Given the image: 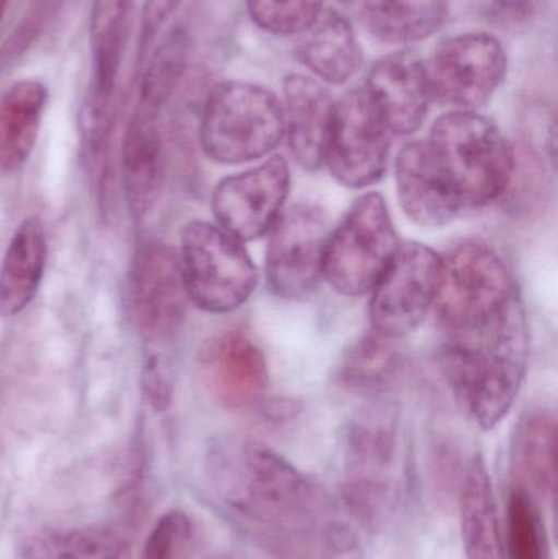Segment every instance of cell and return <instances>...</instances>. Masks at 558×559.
<instances>
[{"label":"cell","instance_id":"cell-1","mask_svg":"<svg viewBox=\"0 0 558 559\" xmlns=\"http://www.w3.org/2000/svg\"><path fill=\"white\" fill-rule=\"evenodd\" d=\"M216 486L233 518L285 557L310 559L318 550L351 547L328 496L264 443H242L219 468Z\"/></svg>","mask_w":558,"mask_h":559},{"label":"cell","instance_id":"cell-2","mask_svg":"<svg viewBox=\"0 0 558 559\" xmlns=\"http://www.w3.org/2000/svg\"><path fill=\"white\" fill-rule=\"evenodd\" d=\"M527 341L523 309L507 322L472 335L446 338L441 370L465 416L490 430L510 413L526 373Z\"/></svg>","mask_w":558,"mask_h":559},{"label":"cell","instance_id":"cell-3","mask_svg":"<svg viewBox=\"0 0 558 559\" xmlns=\"http://www.w3.org/2000/svg\"><path fill=\"white\" fill-rule=\"evenodd\" d=\"M461 209H480L507 193L517 153L500 128L474 110L442 115L428 140Z\"/></svg>","mask_w":558,"mask_h":559},{"label":"cell","instance_id":"cell-4","mask_svg":"<svg viewBox=\"0 0 558 559\" xmlns=\"http://www.w3.org/2000/svg\"><path fill=\"white\" fill-rule=\"evenodd\" d=\"M441 261L432 306L446 338L491 331L521 308L503 259L485 242H462Z\"/></svg>","mask_w":558,"mask_h":559},{"label":"cell","instance_id":"cell-5","mask_svg":"<svg viewBox=\"0 0 558 559\" xmlns=\"http://www.w3.org/2000/svg\"><path fill=\"white\" fill-rule=\"evenodd\" d=\"M284 107L262 85L223 81L213 85L200 120V146L218 164L262 159L284 138Z\"/></svg>","mask_w":558,"mask_h":559},{"label":"cell","instance_id":"cell-6","mask_svg":"<svg viewBox=\"0 0 558 559\" xmlns=\"http://www.w3.org/2000/svg\"><path fill=\"white\" fill-rule=\"evenodd\" d=\"M399 429V406L377 401L354 416L344 433L343 498L351 514L367 527L383 524L395 504L392 472Z\"/></svg>","mask_w":558,"mask_h":559},{"label":"cell","instance_id":"cell-7","mask_svg":"<svg viewBox=\"0 0 558 559\" xmlns=\"http://www.w3.org/2000/svg\"><path fill=\"white\" fill-rule=\"evenodd\" d=\"M179 259L189 301L202 311H235L258 285V271L245 246L219 226L205 222L187 225Z\"/></svg>","mask_w":558,"mask_h":559},{"label":"cell","instance_id":"cell-8","mask_svg":"<svg viewBox=\"0 0 558 559\" xmlns=\"http://www.w3.org/2000/svg\"><path fill=\"white\" fill-rule=\"evenodd\" d=\"M399 246L385 200L379 193H366L328 236L323 277L341 295L369 293Z\"/></svg>","mask_w":558,"mask_h":559},{"label":"cell","instance_id":"cell-9","mask_svg":"<svg viewBox=\"0 0 558 559\" xmlns=\"http://www.w3.org/2000/svg\"><path fill=\"white\" fill-rule=\"evenodd\" d=\"M425 66L431 98L458 110H474L500 87L508 58L495 36L464 33L444 39Z\"/></svg>","mask_w":558,"mask_h":559},{"label":"cell","instance_id":"cell-10","mask_svg":"<svg viewBox=\"0 0 558 559\" xmlns=\"http://www.w3.org/2000/svg\"><path fill=\"white\" fill-rule=\"evenodd\" d=\"M390 131L366 88H353L334 102L324 163L349 189L373 186L385 174Z\"/></svg>","mask_w":558,"mask_h":559},{"label":"cell","instance_id":"cell-11","mask_svg":"<svg viewBox=\"0 0 558 559\" xmlns=\"http://www.w3.org/2000/svg\"><path fill=\"white\" fill-rule=\"evenodd\" d=\"M441 258L419 242L400 245L370 298L373 329L390 338L415 331L435 305Z\"/></svg>","mask_w":558,"mask_h":559},{"label":"cell","instance_id":"cell-12","mask_svg":"<svg viewBox=\"0 0 558 559\" xmlns=\"http://www.w3.org/2000/svg\"><path fill=\"white\" fill-rule=\"evenodd\" d=\"M269 233V286L281 298H307L323 277L324 248L331 233L328 216L318 206L300 203L281 213Z\"/></svg>","mask_w":558,"mask_h":559},{"label":"cell","instance_id":"cell-13","mask_svg":"<svg viewBox=\"0 0 558 559\" xmlns=\"http://www.w3.org/2000/svg\"><path fill=\"white\" fill-rule=\"evenodd\" d=\"M187 302L179 254L164 242L141 245L131 262L130 305L143 337L170 341L186 319Z\"/></svg>","mask_w":558,"mask_h":559},{"label":"cell","instance_id":"cell-14","mask_svg":"<svg viewBox=\"0 0 558 559\" xmlns=\"http://www.w3.org/2000/svg\"><path fill=\"white\" fill-rule=\"evenodd\" d=\"M290 192V169L282 157L226 177L213 192L216 222L233 238L252 241L271 231Z\"/></svg>","mask_w":558,"mask_h":559},{"label":"cell","instance_id":"cell-15","mask_svg":"<svg viewBox=\"0 0 558 559\" xmlns=\"http://www.w3.org/2000/svg\"><path fill=\"white\" fill-rule=\"evenodd\" d=\"M136 0H94L91 39V81L82 105L81 120L95 127L115 123L118 75L130 41Z\"/></svg>","mask_w":558,"mask_h":559},{"label":"cell","instance_id":"cell-16","mask_svg":"<svg viewBox=\"0 0 558 559\" xmlns=\"http://www.w3.org/2000/svg\"><path fill=\"white\" fill-rule=\"evenodd\" d=\"M366 91L390 133L412 134L425 123L431 95L418 52L405 49L380 59Z\"/></svg>","mask_w":558,"mask_h":559},{"label":"cell","instance_id":"cell-17","mask_svg":"<svg viewBox=\"0 0 558 559\" xmlns=\"http://www.w3.org/2000/svg\"><path fill=\"white\" fill-rule=\"evenodd\" d=\"M161 115L136 104L124 131L121 146V177L128 210L134 219H143L156 205L166 174Z\"/></svg>","mask_w":558,"mask_h":559},{"label":"cell","instance_id":"cell-18","mask_svg":"<svg viewBox=\"0 0 558 559\" xmlns=\"http://www.w3.org/2000/svg\"><path fill=\"white\" fill-rule=\"evenodd\" d=\"M396 189L406 215L425 228H441L461 212L428 141L405 144L396 156Z\"/></svg>","mask_w":558,"mask_h":559},{"label":"cell","instance_id":"cell-19","mask_svg":"<svg viewBox=\"0 0 558 559\" xmlns=\"http://www.w3.org/2000/svg\"><path fill=\"white\" fill-rule=\"evenodd\" d=\"M284 134L292 157L304 169H320L334 111L330 91L310 75L288 74L284 79Z\"/></svg>","mask_w":558,"mask_h":559},{"label":"cell","instance_id":"cell-20","mask_svg":"<svg viewBox=\"0 0 558 559\" xmlns=\"http://www.w3.org/2000/svg\"><path fill=\"white\" fill-rule=\"evenodd\" d=\"M210 386L229 409L258 406L269 384L268 364L261 348L238 331L219 335L205 357Z\"/></svg>","mask_w":558,"mask_h":559},{"label":"cell","instance_id":"cell-21","mask_svg":"<svg viewBox=\"0 0 558 559\" xmlns=\"http://www.w3.org/2000/svg\"><path fill=\"white\" fill-rule=\"evenodd\" d=\"M514 483L537 501H554L557 488V424L546 409L527 411L514 427L510 450Z\"/></svg>","mask_w":558,"mask_h":559},{"label":"cell","instance_id":"cell-22","mask_svg":"<svg viewBox=\"0 0 558 559\" xmlns=\"http://www.w3.org/2000/svg\"><path fill=\"white\" fill-rule=\"evenodd\" d=\"M459 508L465 559H504L490 473L480 453L462 469Z\"/></svg>","mask_w":558,"mask_h":559},{"label":"cell","instance_id":"cell-23","mask_svg":"<svg viewBox=\"0 0 558 559\" xmlns=\"http://www.w3.org/2000/svg\"><path fill=\"white\" fill-rule=\"evenodd\" d=\"M48 105V88L38 79H20L0 94V173L25 166L35 150Z\"/></svg>","mask_w":558,"mask_h":559},{"label":"cell","instance_id":"cell-24","mask_svg":"<svg viewBox=\"0 0 558 559\" xmlns=\"http://www.w3.org/2000/svg\"><path fill=\"white\" fill-rule=\"evenodd\" d=\"M46 238L36 216L26 218L13 233L0 265V316L13 318L25 311L41 283L46 265Z\"/></svg>","mask_w":558,"mask_h":559},{"label":"cell","instance_id":"cell-25","mask_svg":"<svg viewBox=\"0 0 558 559\" xmlns=\"http://www.w3.org/2000/svg\"><path fill=\"white\" fill-rule=\"evenodd\" d=\"M300 43L298 58L323 82L343 85L363 66V48L354 26L334 10L323 12Z\"/></svg>","mask_w":558,"mask_h":559},{"label":"cell","instance_id":"cell-26","mask_svg":"<svg viewBox=\"0 0 558 559\" xmlns=\"http://www.w3.org/2000/svg\"><path fill=\"white\" fill-rule=\"evenodd\" d=\"M359 19L379 41L409 45L444 26L448 5L444 0H363Z\"/></svg>","mask_w":558,"mask_h":559},{"label":"cell","instance_id":"cell-27","mask_svg":"<svg viewBox=\"0 0 558 559\" xmlns=\"http://www.w3.org/2000/svg\"><path fill=\"white\" fill-rule=\"evenodd\" d=\"M123 545L108 528L33 532L20 545V559H120Z\"/></svg>","mask_w":558,"mask_h":559},{"label":"cell","instance_id":"cell-28","mask_svg":"<svg viewBox=\"0 0 558 559\" xmlns=\"http://www.w3.org/2000/svg\"><path fill=\"white\" fill-rule=\"evenodd\" d=\"M392 341L376 329L360 335L341 360V384L363 394H376L385 388L399 367V352Z\"/></svg>","mask_w":558,"mask_h":559},{"label":"cell","instance_id":"cell-29","mask_svg":"<svg viewBox=\"0 0 558 559\" xmlns=\"http://www.w3.org/2000/svg\"><path fill=\"white\" fill-rule=\"evenodd\" d=\"M189 56L190 38L186 29L170 32L144 59L138 104L163 111L186 75Z\"/></svg>","mask_w":558,"mask_h":559},{"label":"cell","instance_id":"cell-30","mask_svg":"<svg viewBox=\"0 0 558 559\" xmlns=\"http://www.w3.org/2000/svg\"><path fill=\"white\" fill-rule=\"evenodd\" d=\"M504 559H550L539 501L517 483L508 496Z\"/></svg>","mask_w":558,"mask_h":559},{"label":"cell","instance_id":"cell-31","mask_svg":"<svg viewBox=\"0 0 558 559\" xmlns=\"http://www.w3.org/2000/svg\"><path fill=\"white\" fill-rule=\"evenodd\" d=\"M327 0H246L252 22L278 36L304 35L320 20Z\"/></svg>","mask_w":558,"mask_h":559},{"label":"cell","instance_id":"cell-32","mask_svg":"<svg viewBox=\"0 0 558 559\" xmlns=\"http://www.w3.org/2000/svg\"><path fill=\"white\" fill-rule=\"evenodd\" d=\"M193 525L186 512L174 509L154 524L141 559H189Z\"/></svg>","mask_w":558,"mask_h":559},{"label":"cell","instance_id":"cell-33","mask_svg":"<svg viewBox=\"0 0 558 559\" xmlns=\"http://www.w3.org/2000/svg\"><path fill=\"white\" fill-rule=\"evenodd\" d=\"M549 0H478L480 13L503 29L530 28L546 12Z\"/></svg>","mask_w":558,"mask_h":559},{"label":"cell","instance_id":"cell-34","mask_svg":"<svg viewBox=\"0 0 558 559\" xmlns=\"http://www.w3.org/2000/svg\"><path fill=\"white\" fill-rule=\"evenodd\" d=\"M179 3L180 0H144L140 20V46H138V58L141 64L150 55L157 35L169 22Z\"/></svg>","mask_w":558,"mask_h":559},{"label":"cell","instance_id":"cell-35","mask_svg":"<svg viewBox=\"0 0 558 559\" xmlns=\"http://www.w3.org/2000/svg\"><path fill=\"white\" fill-rule=\"evenodd\" d=\"M143 391L144 396L157 413H163L169 407L170 400H173V383L167 377L166 368L157 357L147 358L146 365H144Z\"/></svg>","mask_w":558,"mask_h":559},{"label":"cell","instance_id":"cell-36","mask_svg":"<svg viewBox=\"0 0 558 559\" xmlns=\"http://www.w3.org/2000/svg\"><path fill=\"white\" fill-rule=\"evenodd\" d=\"M10 0H0V23H2L3 15H5L7 7H9Z\"/></svg>","mask_w":558,"mask_h":559},{"label":"cell","instance_id":"cell-37","mask_svg":"<svg viewBox=\"0 0 558 559\" xmlns=\"http://www.w3.org/2000/svg\"><path fill=\"white\" fill-rule=\"evenodd\" d=\"M343 2H351V0H343Z\"/></svg>","mask_w":558,"mask_h":559}]
</instances>
